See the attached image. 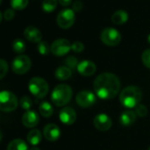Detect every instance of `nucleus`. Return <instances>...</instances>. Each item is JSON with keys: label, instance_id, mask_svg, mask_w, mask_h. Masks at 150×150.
<instances>
[{"label": "nucleus", "instance_id": "19", "mask_svg": "<svg viewBox=\"0 0 150 150\" xmlns=\"http://www.w3.org/2000/svg\"><path fill=\"white\" fill-rule=\"evenodd\" d=\"M71 76V69L67 66H59L55 71V77L59 81H66Z\"/></svg>", "mask_w": 150, "mask_h": 150}, {"label": "nucleus", "instance_id": "10", "mask_svg": "<svg viewBox=\"0 0 150 150\" xmlns=\"http://www.w3.org/2000/svg\"><path fill=\"white\" fill-rule=\"evenodd\" d=\"M96 102V97L95 94L88 90L81 91L76 96V103L79 106L82 108H89L92 105H94Z\"/></svg>", "mask_w": 150, "mask_h": 150}, {"label": "nucleus", "instance_id": "7", "mask_svg": "<svg viewBox=\"0 0 150 150\" xmlns=\"http://www.w3.org/2000/svg\"><path fill=\"white\" fill-rule=\"evenodd\" d=\"M31 60L26 55H20L16 57L12 64V69L16 74H25L31 68Z\"/></svg>", "mask_w": 150, "mask_h": 150}, {"label": "nucleus", "instance_id": "30", "mask_svg": "<svg viewBox=\"0 0 150 150\" xmlns=\"http://www.w3.org/2000/svg\"><path fill=\"white\" fill-rule=\"evenodd\" d=\"M141 60L144 65L150 69V49H147L143 51L141 55Z\"/></svg>", "mask_w": 150, "mask_h": 150}, {"label": "nucleus", "instance_id": "25", "mask_svg": "<svg viewBox=\"0 0 150 150\" xmlns=\"http://www.w3.org/2000/svg\"><path fill=\"white\" fill-rule=\"evenodd\" d=\"M28 5V0H11V6L13 10L21 11Z\"/></svg>", "mask_w": 150, "mask_h": 150}, {"label": "nucleus", "instance_id": "23", "mask_svg": "<svg viewBox=\"0 0 150 150\" xmlns=\"http://www.w3.org/2000/svg\"><path fill=\"white\" fill-rule=\"evenodd\" d=\"M57 5V0H43L42 4V8L45 13H52L56 10Z\"/></svg>", "mask_w": 150, "mask_h": 150}, {"label": "nucleus", "instance_id": "37", "mask_svg": "<svg viewBox=\"0 0 150 150\" xmlns=\"http://www.w3.org/2000/svg\"><path fill=\"white\" fill-rule=\"evenodd\" d=\"M30 150H40V149L36 146H33L32 148H30Z\"/></svg>", "mask_w": 150, "mask_h": 150}, {"label": "nucleus", "instance_id": "34", "mask_svg": "<svg viewBox=\"0 0 150 150\" xmlns=\"http://www.w3.org/2000/svg\"><path fill=\"white\" fill-rule=\"evenodd\" d=\"M82 7H83V4L81 0H76L72 5V10L74 12H81L82 10Z\"/></svg>", "mask_w": 150, "mask_h": 150}, {"label": "nucleus", "instance_id": "38", "mask_svg": "<svg viewBox=\"0 0 150 150\" xmlns=\"http://www.w3.org/2000/svg\"><path fill=\"white\" fill-rule=\"evenodd\" d=\"M2 138H3V134H2V132L0 131V142H1V140H2Z\"/></svg>", "mask_w": 150, "mask_h": 150}, {"label": "nucleus", "instance_id": "16", "mask_svg": "<svg viewBox=\"0 0 150 150\" xmlns=\"http://www.w3.org/2000/svg\"><path fill=\"white\" fill-rule=\"evenodd\" d=\"M22 123L28 128L35 127L39 123V116L34 110H28L22 116Z\"/></svg>", "mask_w": 150, "mask_h": 150}, {"label": "nucleus", "instance_id": "6", "mask_svg": "<svg viewBox=\"0 0 150 150\" xmlns=\"http://www.w3.org/2000/svg\"><path fill=\"white\" fill-rule=\"evenodd\" d=\"M101 40L102 42L108 46L114 47L120 43L122 40L121 34L118 30L113 28H106L101 33Z\"/></svg>", "mask_w": 150, "mask_h": 150}, {"label": "nucleus", "instance_id": "36", "mask_svg": "<svg viewBox=\"0 0 150 150\" xmlns=\"http://www.w3.org/2000/svg\"><path fill=\"white\" fill-rule=\"evenodd\" d=\"M2 20H3V14L1 13V12H0V23H1Z\"/></svg>", "mask_w": 150, "mask_h": 150}, {"label": "nucleus", "instance_id": "27", "mask_svg": "<svg viewBox=\"0 0 150 150\" xmlns=\"http://www.w3.org/2000/svg\"><path fill=\"white\" fill-rule=\"evenodd\" d=\"M20 105L23 110H26L28 111V110H30V109L33 105V103H32V100L30 97L23 96L20 100Z\"/></svg>", "mask_w": 150, "mask_h": 150}, {"label": "nucleus", "instance_id": "9", "mask_svg": "<svg viewBox=\"0 0 150 150\" xmlns=\"http://www.w3.org/2000/svg\"><path fill=\"white\" fill-rule=\"evenodd\" d=\"M71 50V44L67 39H57L50 45V51L57 57H63Z\"/></svg>", "mask_w": 150, "mask_h": 150}, {"label": "nucleus", "instance_id": "35", "mask_svg": "<svg viewBox=\"0 0 150 150\" xmlns=\"http://www.w3.org/2000/svg\"><path fill=\"white\" fill-rule=\"evenodd\" d=\"M58 3L62 6H69L71 4V0H58Z\"/></svg>", "mask_w": 150, "mask_h": 150}, {"label": "nucleus", "instance_id": "5", "mask_svg": "<svg viewBox=\"0 0 150 150\" xmlns=\"http://www.w3.org/2000/svg\"><path fill=\"white\" fill-rule=\"evenodd\" d=\"M19 101L16 96L10 91L0 92V110L4 112H11L17 109Z\"/></svg>", "mask_w": 150, "mask_h": 150}, {"label": "nucleus", "instance_id": "31", "mask_svg": "<svg viewBox=\"0 0 150 150\" xmlns=\"http://www.w3.org/2000/svg\"><path fill=\"white\" fill-rule=\"evenodd\" d=\"M135 114L140 117H146L147 114V108L146 107V105L144 104H139L136 108H135Z\"/></svg>", "mask_w": 150, "mask_h": 150}, {"label": "nucleus", "instance_id": "3", "mask_svg": "<svg viewBox=\"0 0 150 150\" xmlns=\"http://www.w3.org/2000/svg\"><path fill=\"white\" fill-rule=\"evenodd\" d=\"M72 97V89L66 84L57 85L51 93L52 103L58 107L66 105Z\"/></svg>", "mask_w": 150, "mask_h": 150}, {"label": "nucleus", "instance_id": "15", "mask_svg": "<svg viewBox=\"0 0 150 150\" xmlns=\"http://www.w3.org/2000/svg\"><path fill=\"white\" fill-rule=\"evenodd\" d=\"M24 36L28 41L35 43H39L40 42H42V38L41 31L34 26H28V28H26V29L24 30Z\"/></svg>", "mask_w": 150, "mask_h": 150}, {"label": "nucleus", "instance_id": "18", "mask_svg": "<svg viewBox=\"0 0 150 150\" xmlns=\"http://www.w3.org/2000/svg\"><path fill=\"white\" fill-rule=\"evenodd\" d=\"M129 19V14L125 10H117L111 16V21L116 25L125 24Z\"/></svg>", "mask_w": 150, "mask_h": 150}, {"label": "nucleus", "instance_id": "8", "mask_svg": "<svg viewBox=\"0 0 150 150\" xmlns=\"http://www.w3.org/2000/svg\"><path fill=\"white\" fill-rule=\"evenodd\" d=\"M75 21V13L71 9H64L57 16V23L63 29L70 28Z\"/></svg>", "mask_w": 150, "mask_h": 150}, {"label": "nucleus", "instance_id": "1", "mask_svg": "<svg viewBox=\"0 0 150 150\" xmlns=\"http://www.w3.org/2000/svg\"><path fill=\"white\" fill-rule=\"evenodd\" d=\"M121 82L117 75L111 72L99 74L94 81V90L97 96L103 100H110L120 92Z\"/></svg>", "mask_w": 150, "mask_h": 150}, {"label": "nucleus", "instance_id": "21", "mask_svg": "<svg viewBox=\"0 0 150 150\" xmlns=\"http://www.w3.org/2000/svg\"><path fill=\"white\" fill-rule=\"evenodd\" d=\"M7 150H28V146L23 139H15L8 144Z\"/></svg>", "mask_w": 150, "mask_h": 150}, {"label": "nucleus", "instance_id": "20", "mask_svg": "<svg viewBox=\"0 0 150 150\" xmlns=\"http://www.w3.org/2000/svg\"><path fill=\"white\" fill-rule=\"evenodd\" d=\"M42 132H40V130L38 129H32L28 133V137L27 139L28 141L33 145V146H36L38 145L41 141H42Z\"/></svg>", "mask_w": 150, "mask_h": 150}, {"label": "nucleus", "instance_id": "32", "mask_svg": "<svg viewBox=\"0 0 150 150\" xmlns=\"http://www.w3.org/2000/svg\"><path fill=\"white\" fill-rule=\"evenodd\" d=\"M84 44L81 42H74L71 44V50L72 51L76 53H81L84 50Z\"/></svg>", "mask_w": 150, "mask_h": 150}, {"label": "nucleus", "instance_id": "2", "mask_svg": "<svg viewBox=\"0 0 150 150\" xmlns=\"http://www.w3.org/2000/svg\"><path fill=\"white\" fill-rule=\"evenodd\" d=\"M142 98V92L139 88L136 86H129L124 88L119 95L120 103L127 108H136Z\"/></svg>", "mask_w": 150, "mask_h": 150}, {"label": "nucleus", "instance_id": "24", "mask_svg": "<svg viewBox=\"0 0 150 150\" xmlns=\"http://www.w3.org/2000/svg\"><path fill=\"white\" fill-rule=\"evenodd\" d=\"M13 50L14 52L18 53V54H21L26 50V43L22 39H15L13 42Z\"/></svg>", "mask_w": 150, "mask_h": 150}, {"label": "nucleus", "instance_id": "39", "mask_svg": "<svg viewBox=\"0 0 150 150\" xmlns=\"http://www.w3.org/2000/svg\"><path fill=\"white\" fill-rule=\"evenodd\" d=\"M147 42H148V43L150 44V34L147 35Z\"/></svg>", "mask_w": 150, "mask_h": 150}, {"label": "nucleus", "instance_id": "33", "mask_svg": "<svg viewBox=\"0 0 150 150\" xmlns=\"http://www.w3.org/2000/svg\"><path fill=\"white\" fill-rule=\"evenodd\" d=\"M15 10H13V8L11 9H7L6 12H5V14H4V18L6 21H12L14 16H15Z\"/></svg>", "mask_w": 150, "mask_h": 150}, {"label": "nucleus", "instance_id": "13", "mask_svg": "<svg viewBox=\"0 0 150 150\" xmlns=\"http://www.w3.org/2000/svg\"><path fill=\"white\" fill-rule=\"evenodd\" d=\"M61 135L59 127L55 124H48L43 128V136L49 141H57Z\"/></svg>", "mask_w": 150, "mask_h": 150}, {"label": "nucleus", "instance_id": "22", "mask_svg": "<svg viewBox=\"0 0 150 150\" xmlns=\"http://www.w3.org/2000/svg\"><path fill=\"white\" fill-rule=\"evenodd\" d=\"M39 111L40 114L44 117H50L52 116L53 114V107L51 106V104L48 102H42L40 106H39Z\"/></svg>", "mask_w": 150, "mask_h": 150}, {"label": "nucleus", "instance_id": "11", "mask_svg": "<svg viewBox=\"0 0 150 150\" xmlns=\"http://www.w3.org/2000/svg\"><path fill=\"white\" fill-rule=\"evenodd\" d=\"M93 123H94L95 127L101 132H106L110 130L112 125L111 118L104 113L96 115L94 118Z\"/></svg>", "mask_w": 150, "mask_h": 150}, {"label": "nucleus", "instance_id": "4", "mask_svg": "<svg viewBox=\"0 0 150 150\" xmlns=\"http://www.w3.org/2000/svg\"><path fill=\"white\" fill-rule=\"evenodd\" d=\"M28 89L35 97L42 99L49 93V85L44 79L34 77L28 82Z\"/></svg>", "mask_w": 150, "mask_h": 150}, {"label": "nucleus", "instance_id": "40", "mask_svg": "<svg viewBox=\"0 0 150 150\" xmlns=\"http://www.w3.org/2000/svg\"><path fill=\"white\" fill-rule=\"evenodd\" d=\"M2 1H3V0H0V5H1V4H2Z\"/></svg>", "mask_w": 150, "mask_h": 150}, {"label": "nucleus", "instance_id": "41", "mask_svg": "<svg viewBox=\"0 0 150 150\" xmlns=\"http://www.w3.org/2000/svg\"><path fill=\"white\" fill-rule=\"evenodd\" d=\"M148 150H150V146H149V147H148Z\"/></svg>", "mask_w": 150, "mask_h": 150}, {"label": "nucleus", "instance_id": "29", "mask_svg": "<svg viewBox=\"0 0 150 150\" xmlns=\"http://www.w3.org/2000/svg\"><path fill=\"white\" fill-rule=\"evenodd\" d=\"M65 64L66 66L69 67L70 69H74V68H77L79 63H78V59L73 57V56H69L66 59H65Z\"/></svg>", "mask_w": 150, "mask_h": 150}, {"label": "nucleus", "instance_id": "17", "mask_svg": "<svg viewBox=\"0 0 150 150\" xmlns=\"http://www.w3.org/2000/svg\"><path fill=\"white\" fill-rule=\"evenodd\" d=\"M136 118H137V115L135 114V111L125 110L120 115L119 121L124 126H131L135 123Z\"/></svg>", "mask_w": 150, "mask_h": 150}, {"label": "nucleus", "instance_id": "12", "mask_svg": "<svg viewBox=\"0 0 150 150\" xmlns=\"http://www.w3.org/2000/svg\"><path fill=\"white\" fill-rule=\"evenodd\" d=\"M59 119L64 125H72L77 119L76 111L71 107H64L59 112Z\"/></svg>", "mask_w": 150, "mask_h": 150}, {"label": "nucleus", "instance_id": "14", "mask_svg": "<svg viewBox=\"0 0 150 150\" xmlns=\"http://www.w3.org/2000/svg\"><path fill=\"white\" fill-rule=\"evenodd\" d=\"M77 70L82 76L88 77L95 74V72L96 71V65L94 62L90 60H83L81 63H79Z\"/></svg>", "mask_w": 150, "mask_h": 150}, {"label": "nucleus", "instance_id": "28", "mask_svg": "<svg viewBox=\"0 0 150 150\" xmlns=\"http://www.w3.org/2000/svg\"><path fill=\"white\" fill-rule=\"evenodd\" d=\"M8 64L6 60L0 58V80H2L8 71Z\"/></svg>", "mask_w": 150, "mask_h": 150}, {"label": "nucleus", "instance_id": "26", "mask_svg": "<svg viewBox=\"0 0 150 150\" xmlns=\"http://www.w3.org/2000/svg\"><path fill=\"white\" fill-rule=\"evenodd\" d=\"M37 50H38V52L41 54V55H48L50 52V46L49 45V43L47 42H44V41H42L38 43L37 45Z\"/></svg>", "mask_w": 150, "mask_h": 150}]
</instances>
